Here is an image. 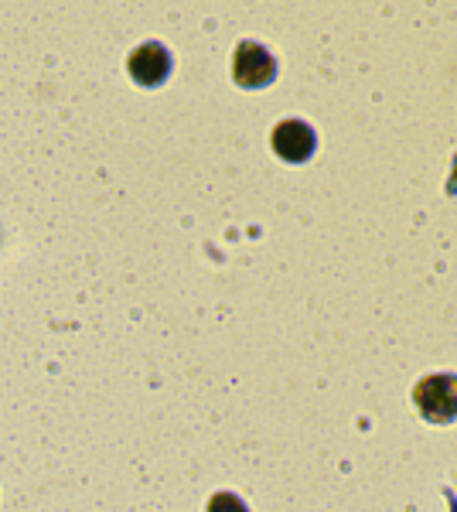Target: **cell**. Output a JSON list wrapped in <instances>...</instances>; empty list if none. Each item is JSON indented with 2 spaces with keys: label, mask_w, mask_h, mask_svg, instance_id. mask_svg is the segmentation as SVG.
I'll return each mask as SVG.
<instances>
[{
  "label": "cell",
  "mask_w": 457,
  "mask_h": 512,
  "mask_svg": "<svg viewBox=\"0 0 457 512\" xmlns=\"http://www.w3.org/2000/svg\"><path fill=\"white\" fill-rule=\"evenodd\" d=\"M413 403L427 420L434 424H447V420L457 417V376L440 373V376H427L417 383L413 390Z\"/></svg>",
  "instance_id": "1"
},
{
  "label": "cell",
  "mask_w": 457,
  "mask_h": 512,
  "mask_svg": "<svg viewBox=\"0 0 457 512\" xmlns=\"http://www.w3.org/2000/svg\"><path fill=\"white\" fill-rule=\"evenodd\" d=\"M232 79L243 89H263L277 79V62L263 45L256 41H243L232 55Z\"/></svg>",
  "instance_id": "2"
},
{
  "label": "cell",
  "mask_w": 457,
  "mask_h": 512,
  "mask_svg": "<svg viewBox=\"0 0 457 512\" xmlns=\"http://www.w3.org/2000/svg\"><path fill=\"white\" fill-rule=\"evenodd\" d=\"M270 140H273V151H277V158H284L290 164L307 161L314 154V147H318V134H314L304 120L277 123V130H273Z\"/></svg>",
  "instance_id": "3"
},
{
  "label": "cell",
  "mask_w": 457,
  "mask_h": 512,
  "mask_svg": "<svg viewBox=\"0 0 457 512\" xmlns=\"http://www.w3.org/2000/svg\"><path fill=\"white\" fill-rule=\"evenodd\" d=\"M130 76H134L140 86H161L164 79H168L171 72V55L164 45H157V41H147V45H140L134 55H130Z\"/></svg>",
  "instance_id": "4"
},
{
  "label": "cell",
  "mask_w": 457,
  "mask_h": 512,
  "mask_svg": "<svg viewBox=\"0 0 457 512\" xmlns=\"http://www.w3.org/2000/svg\"><path fill=\"white\" fill-rule=\"evenodd\" d=\"M209 512H246V506H243V499H236L232 492H219L209 502Z\"/></svg>",
  "instance_id": "5"
}]
</instances>
